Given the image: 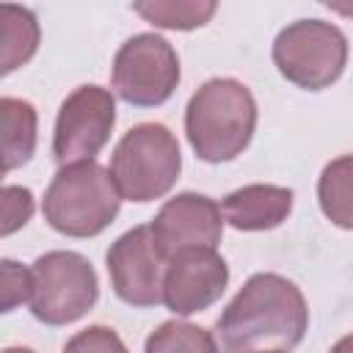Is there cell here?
I'll return each mask as SVG.
<instances>
[{"label":"cell","instance_id":"1","mask_svg":"<svg viewBox=\"0 0 353 353\" xmlns=\"http://www.w3.org/2000/svg\"><path fill=\"white\" fill-rule=\"evenodd\" d=\"M309 331V306L295 281L254 273L215 320L218 353H290Z\"/></svg>","mask_w":353,"mask_h":353},{"label":"cell","instance_id":"17","mask_svg":"<svg viewBox=\"0 0 353 353\" xmlns=\"http://www.w3.org/2000/svg\"><path fill=\"white\" fill-rule=\"evenodd\" d=\"M143 353H218V342L196 323L165 320L146 336Z\"/></svg>","mask_w":353,"mask_h":353},{"label":"cell","instance_id":"9","mask_svg":"<svg viewBox=\"0 0 353 353\" xmlns=\"http://www.w3.org/2000/svg\"><path fill=\"white\" fill-rule=\"evenodd\" d=\"M105 265L119 301L132 309L163 303V273L168 256L160 251L149 226H132L116 237L105 254Z\"/></svg>","mask_w":353,"mask_h":353},{"label":"cell","instance_id":"4","mask_svg":"<svg viewBox=\"0 0 353 353\" xmlns=\"http://www.w3.org/2000/svg\"><path fill=\"white\" fill-rule=\"evenodd\" d=\"M110 179L121 201L146 204L171 193L182 171L176 135L160 121L130 127L110 154Z\"/></svg>","mask_w":353,"mask_h":353},{"label":"cell","instance_id":"13","mask_svg":"<svg viewBox=\"0 0 353 353\" xmlns=\"http://www.w3.org/2000/svg\"><path fill=\"white\" fill-rule=\"evenodd\" d=\"M39 143V113L33 102L0 97V174L30 163Z\"/></svg>","mask_w":353,"mask_h":353},{"label":"cell","instance_id":"11","mask_svg":"<svg viewBox=\"0 0 353 353\" xmlns=\"http://www.w3.org/2000/svg\"><path fill=\"white\" fill-rule=\"evenodd\" d=\"M160 251L174 256L185 248H218L223 237V215L215 199L204 193H176L149 223Z\"/></svg>","mask_w":353,"mask_h":353},{"label":"cell","instance_id":"16","mask_svg":"<svg viewBox=\"0 0 353 353\" xmlns=\"http://www.w3.org/2000/svg\"><path fill=\"white\" fill-rule=\"evenodd\" d=\"M317 199L323 215L339 229L353 226L350 215V154L331 160L317 179Z\"/></svg>","mask_w":353,"mask_h":353},{"label":"cell","instance_id":"7","mask_svg":"<svg viewBox=\"0 0 353 353\" xmlns=\"http://www.w3.org/2000/svg\"><path fill=\"white\" fill-rule=\"evenodd\" d=\"M179 55L157 33L130 36L113 55L110 85L119 99L132 108H157L168 102L179 85Z\"/></svg>","mask_w":353,"mask_h":353},{"label":"cell","instance_id":"6","mask_svg":"<svg viewBox=\"0 0 353 353\" xmlns=\"http://www.w3.org/2000/svg\"><path fill=\"white\" fill-rule=\"evenodd\" d=\"M30 314L50 325H69L85 317L99 301V279L94 265L77 251H47L30 265Z\"/></svg>","mask_w":353,"mask_h":353},{"label":"cell","instance_id":"22","mask_svg":"<svg viewBox=\"0 0 353 353\" xmlns=\"http://www.w3.org/2000/svg\"><path fill=\"white\" fill-rule=\"evenodd\" d=\"M0 353H36V350H30V347H19V345H14V347H3Z\"/></svg>","mask_w":353,"mask_h":353},{"label":"cell","instance_id":"23","mask_svg":"<svg viewBox=\"0 0 353 353\" xmlns=\"http://www.w3.org/2000/svg\"><path fill=\"white\" fill-rule=\"evenodd\" d=\"M0 185H3V174H0Z\"/></svg>","mask_w":353,"mask_h":353},{"label":"cell","instance_id":"18","mask_svg":"<svg viewBox=\"0 0 353 353\" xmlns=\"http://www.w3.org/2000/svg\"><path fill=\"white\" fill-rule=\"evenodd\" d=\"M36 212V196L25 185H0V237L17 234L30 223Z\"/></svg>","mask_w":353,"mask_h":353},{"label":"cell","instance_id":"14","mask_svg":"<svg viewBox=\"0 0 353 353\" xmlns=\"http://www.w3.org/2000/svg\"><path fill=\"white\" fill-rule=\"evenodd\" d=\"M41 44L39 17L28 6L0 3V80L33 61Z\"/></svg>","mask_w":353,"mask_h":353},{"label":"cell","instance_id":"21","mask_svg":"<svg viewBox=\"0 0 353 353\" xmlns=\"http://www.w3.org/2000/svg\"><path fill=\"white\" fill-rule=\"evenodd\" d=\"M350 350V336H342L336 345H334V350L331 353H347Z\"/></svg>","mask_w":353,"mask_h":353},{"label":"cell","instance_id":"2","mask_svg":"<svg viewBox=\"0 0 353 353\" xmlns=\"http://www.w3.org/2000/svg\"><path fill=\"white\" fill-rule=\"evenodd\" d=\"M256 132V99L234 77L201 83L185 105V135L193 154L204 163H229L240 157Z\"/></svg>","mask_w":353,"mask_h":353},{"label":"cell","instance_id":"19","mask_svg":"<svg viewBox=\"0 0 353 353\" xmlns=\"http://www.w3.org/2000/svg\"><path fill=\"white\" fill-rule=\"evenodd\" d=\"M30 290H33L30 268L17 259L0 256V314H8L22 303H28Z\"/></svg>","mask_w":353,"mask_h":353},{"label":"cell","instance_id":"5","mask_svg":"<svg viewBox=\"0 0 353 353\" xmlns=\"http://www.w3.org/2000/svg\"><path fill=\"white\" fill-rule=\"evenodd\" d=\"M270 55L287 83L303 91H323L347 66V36L325 19H295L279 30Z\"/></svg>","mask_w":353,"mask_h":353},{"label":"cell","instance_id":"20","mask_svg":"<svg viewBox=\"0 0 353 353\" xmlns=\"http://www.w3.org/2000/svg\"><path fill=\"white\" fill-rule=\"evenodd\" d=\"M63 353H130L124 339L108 325H88L77 331L66 345Z\"/></svg>","mask_w":353,"mask_h":353},{"label":"cell","instance_id":"24","mask_svg":"<svg viewBox=\"0 0 353 353\" xmlns=\"http://www.w3.org/2000/svg\"><path fill=\"white\" fill-rule=\"evenodd\" d=\"M270 353H281V350H270Z\"/></svg>","mask_w":353,"mask_h":353},{"label":"cell","instance_id":"8","mask_svg":"<svg viewBox=\"0 0 353 353\" xmlns=\"http://www.w3.org/2000/svg\"><path fill=\"white\" fill-rule=\"evenodd\" d=\"M116 127V97L97 83L77 85L58 108L52 130V157L58 165L91 163Z\"/></svg>","mask_w":353,"mask_h":353},{"label":"cell","instance_id":"15","mask_svg":"<svg viewBox=\"0 0 353 353\" xmlns=\"http://www.w3.org/2000/svg\"><path fill=\"white\" fill-rule=\"evenodd\" d=\"M149 25L163 30H196L212 19L218 3L212 0H138L130 6Z\"/></svg>","mask_w":353,"mask_h":353},{"label":"cell","instance_id":"3","mask_svg":"<svg viewBox=\"0 0 353 353\" xmlns=\"http://www.w3.org/2000/svg\"><path fill=\"white\" fill-rule=\"evenodd\" d=\"M121 196L110 179V171L91 163L61 165L41 199L44 221L66 237H97L119 215Z\"/></svg>","mask_w":353,"mask_h":353},{"label":"cell","instance_id":"12","mask_svg":"<svg viewBox=\"0 0 353 353\" xmlns=\"http://www.w3.org/2000/svg\"><path fill=\"white\" fill-rule=\"evenodd\" d=\"M295 204L292 188L284 185H268L254 182L232 190L218 207L223 215V223H229L237 232H268L281 226Z\"/></svg>","mask_w":353,"mask_h":353},{"label":"cell","instance_id":"10","mask_svg":"<svg viewBox=\"0 0 353 353\" xmlns=\"http://www.w3.org/2000/svg\"><path fill=\"white\" fill-rule=\"evenodd\" d=\"M229 287V265L215 248H185L168 256L163 306L179 317L210 309Z\"/></svg>","mask_w":353,"mask_h":353}]
</instances>
